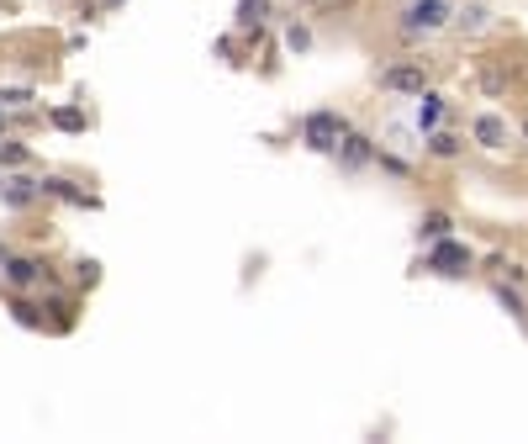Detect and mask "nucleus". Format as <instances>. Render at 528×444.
Here are the masks:
<instances>
[{
    "label": "nucleus",
    "mask_w": 528,
    "mask_h": 444,
    "mask_svg": "<svg viewBox=\"0 0 528 444\" xmlns=\"http://www.w3.org/2000/svg\"><path fill=\"white\" fill-rule=\"evenodd\" d=\"M344 133H349L344 117H333V111H312V117L301 122V138H307V148H317V154H333Z\"/></svg>",
    "instance_id": "1"
},
{
    "label": "nucleus",
    "mask_w": 528,
    "mask_h": 444,
    "mask_svg": "<svg viewBox=\"0 0 528 444\" xmlns=\"http://www.w3.org/2000/svg\"><path fill=\"white\" fill-rule=\"evenodd\" d=\"M470 265H476V254H470L465 244H455V238H439V244L428 249L433 275H470Z\"/></svg>",
    "instance_id": "2"
},
{
    "label": "nucleus",
    "mask_w": 528,
    "mask_h": 444,
    "mask_svg": "<svg viewBox=\"0 0 528 444\" xmlns=\"http://www.w3.org/2000/svg\"><path fill=\"white\" fill-rule=\"evenodd\" d=\"M381 85L391 90V96H423V90H428V69L423 64H391L381 74Z\"/></svg>",
    "instance_id": "3"
},
{
    "label": "nucleus",
    "mask_w": 528,
    "mask_h": 444,
    "mask_svg": "<svg viewBox=\"0 0 528 444\" xmlns=\"http://www.w3.org/2000/svg\"><path fill=\"white\" fill-rule=\"evenodd\" d=\"M470 138H476L481 148H507V117H497V111H481V117L470 122Z\"/></svg>",
    "instance_id": "4"
},
{
    "label": "nucleus",
    "mask_w": 528,
    "mask_h": 444,
    "mask_svg": "<svg viewBox=\"0 0 528 444\" xmlns=\"http://www.w3.org/2000/svg\"><path fill=\"white\" fill-rule=\"evenodd\" d=\"M449 22V6H444V0H418V6H412L407 11V32H428V27H444Z\"/></svg>",
    "instance_id": "5"
},
{
    "label": "nucleus",
    "mask_w": 528,
    "mask_h": 444,
    "mask_svg": "<svg viewBox=\"0 0 528 444\" xmlns=\"http://www.w3.org/2000/svg\"><path fill=\"white\" fill-rule=\"evenodd\" d=\"M338 159H344L349 170H360V164L375 159V148H370V138H360V133H344V138H338Z\"/></svg>",
    "instance_id": "6"
},
{
    "label": "nucleus",
    "mask_w": 528,
    "mask_h": 444,
    "mask_svg": "<svg viewBox=\"0 0 528 444\" xmlns=\"http://www.w3.org/2000/svg\"><path fill=\"white\" fill-rule=\"evenodd\" d=\"M37 196H43V185H32V180H0V201L6 207H32Z\"/></svg>",
    "instance_id": "7"
},
{
    "label": "nucleus",
    "mask_w": 528,
    "mask_h": 444,
    "mask_svg": "<svg viewBox=\"0 0 528 444\" xmlns=\"http://www.w3.org/2000/svg\"><path fill=\"white\" fill-rule=\"evenodd\" d=\"M449 212H423V222H418V238H428V244H439V238H449Z\"/></svg>",
    "instance_id": "8"
},
{
    "label": "nucleus",
    "mask_w": 528,
    "mask_h": 444,
    "mask_svg": "<svg viewBox=\"0 0 528 444\" xmlns=\"http://www.w3.org/2000/svg\"><path fill=\"white\" fill-rule=\"evenodd\" d=\"M43 196H59V201H74V207H96V196L74 191L69 180H43Z\"/></svg>",
    "instance_id": "9"
},
{
    "label": "nucleus",
    "mask_w": 528,
    "mask_h": 444,
    "mask_svg": "<svg viewBox=\"0 0 528 444\" xmlns=\"http://www.w3.org/2000/svg\"><path fill=\"white\" fill-rule=\"evenodd\" d=\"M439 117H444V96H433V90H423V106H418V127H423V133H433V127H439Z\"/></svg>",
    "instance_id": "10"
},
{
    "label": "nucleus",
    "mask_w": 528,
    "mask_h": 444,
    "mask_svg": "<svg viewBox=\"0 0 528 444\" xmlns=\"http://www.w3.org/2000/svg\"><path fill=\"white\" fill-rule=\"evenodd\" d=\"M37 270H43V265H32V259H6V281L11 286H32Z\"/></svg>",
    "instance_id": "11"
},
{
    "label": "nucleus",
    "mask_w": 528,
    "mask_h": 444,
    "mask_svg": "<svg viewBox=\"0 0 528 444\" xmlns=\"http://www.w3.org/2000/svg\"><path fill=\"white\" fill-rule=\"evenodd\" d=\"M53 127H59V133H85V111L80 106H59L53 111Z\"/></svg>",
    "instance_id": "12"
},
{
    "label": "nucleus",
    "mask_w": 528,
    "mask_h": 444,
    "mask_svg": "<svg viewBox=\"0 0 528 444\" xmlns=\"http://www.w3.org/2000/svg\"><path fill=\"white\" fill-rule=\"evenodd\" d=\"M270 16V0H238V27H259Z\"/></svg>",
    "instance_id": "13"
},
{
    "label": "nucleus",
    "mask_w": 528,
    "mask_h": 444,
    "mask_svg": "<svg viewBox=\"0 0 528 444\" xmlns=\"http://www.w3.org/2000/svg\"><path fill=\"white\" fill-rule=\"evenodd\" d=\"M497 307L507 312V318H528V307H523V296H518L513 286H507V281L497 286Z\"/></svg>",
    "instance_id": "14"
},
{
    "label": "nucleus",
    "mask_w": 528,
    "mask_h": 444,
    "mask_svg": "<svg viewBox=\"0 0 528 444\" xmlns=\"http://www.w3.org/2000/svg\"><path fill=\"white\" fill-rule=\"evenodd\" d=\"M428 154H433V159H455V154H460V138H455V133H433V138H428Z\"/></svg>",
    "instance_id": "15"
},
{
    "label": "nucleus",
    "mask_w": 528,
    "mask_h": 444,
    "mask_svg": "<svg viewBox=\"0 0 528 444\" xmlns=\"http://www.w3.org/2000/svg\"><path fill=\"white\" fill-rule=\"evenodd\" d=\"M286 48H291V53H307V48H312V32H307V27H291V32H286Z\"/></svg>",
    "instance_id": "16"
},
{
    "label": "nucleus",
    "mask_w": 528,
    "mask_h": 444,
    "mask_svg": "<svg viewBox=\"0 0 528 444\" xmlns=\"http://www.w3.org/2000/svg\"><path fill=\"white\" fill-rule=\"evenodd\" d=\"M0 164H27V148H22V143H6V138H0Z\"/></svg>",
    "instance_id": "17"
},
{
    "label": "nucleus",
    "mask_w": 528,
    "mask_h": 444,
    "mask_svg": "<svg viewBox=\"0 0 528 444\" xmlns=\"http://www.w3.org/2000/svg\"><path fill=\"white\" fill-rule=\"evenodd\" d=\"M11 312H16V323H22V328H37V307L32 302H11Z\"/></svg>",
    "instance_id": "18"
},
{
    "label": "nucleus",
    "mask_w": 528,
    "mask_h": 444,
    "mask_svg": "<svg viewBox=\"0 0 528 444\" xmlns=\"http://www.w3.org/2000/svg\"><path fill=\"white\" fill-rule=\"evenodd\" d=\"M481 22H486L481 6H465V11H460V27H481Z\"/></svg>",
    "instance_id": "19"
},
{
    "label": "nucleus",
    "mask_w": 528,
    "mask_h": 444,
    "mask_svg": "<svg viewBox=\"0 0 528 444\" xmlns=\"http://www.w3.org/2000/svg\"><path fill=\"white\" fill-rule=\"evenodd\" d=\"M381 170H391V175H407V164L396 159V154H381Z\"/></svg>",
    "instance_id": "20"
},
{
    "label": "nucleus",
    "mask_w": 528,
    "mask_h": 444,
    "mask_svg": "<svg viewBox=\"0 0 528 444\" xmlns=\"http://www.w3.org/2000/svg\"><path fill=\"white\" fill-rule=\"evenodd\" d=\"M523 143H528V122H523Z\"/></svg>",
    "instance_id": "21"
},
{
    "label": "nucleus",
    "mask_w": 528,
    "mask_h": 444,
    "mask_svg": "<svg viewBox=\"0 0 528 444\" xmlns=\"http://www.w3.org/2000/svg\"><path fill=\"white\" fill-rule=\"evenodd\" d=\"M106 6H117V0H106Z\"/></svg>",
    "instance_id": "22"
}]
</instances>
